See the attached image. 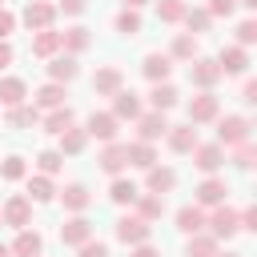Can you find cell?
<instances>
[{
    "label": "cell",
    "mask_w": 257,
    "mask_h": 257,
    "mask_svg": "<svg viewBox=\"0 0 257 257\" xmlns=\"http://www.w3.org/2000/svg\"><path fill=\"white\" fill-rule=\"evenodd\" d=\"M8 128H36L40 124V108L36 104H16V108H8Z\"/></svg>",
    "instance_id": "29"
},
{
    "label": "cell",
    "mask_w": 257,
    "mask_h": 257,
    "mask_svg": "<svg viewBox=\"0 0 257 257\" xmlns=\"http://www.w3.org/2000/svg\"><path fill=\"white\" fill-rule=\"evenodd\" d=\"M233 8H237V0H209V4H205V12H209L213 20H217V16H225V20H229V16H233Z\"/></svg>",
    "instance_id": "45"
},
{
    "label": "cell",
    "mask_w": 257,
    "mask_h": 257,
    "mask_svg": "<svg viewBox=\"0 0 257 257\" xmlns=\"http://www.w3.org/2000/svg\"><path fill=\"white\" fill-rule=\"evenodd\" d=\"M241 8H249V12H257V0H237Z\"/></svg>",
    "instance_id": "54"
},
{
    "label": "cell",
    "mask_w": 257,
    "mask_h": 257,
    "mask_svg": "<svg viewBox=\"0 0 257 257\" xmlns=\"http://www.w3.org/2000/svg\"><path fill=\"white\" fill-rule=\"evenodd\" d=\"M149 237H153V225L141 221L137 213H124V217L116 221V241H120V245H145Z\"/></svg>",
    "instance_id": "6"
},
{
    "label": "cell",
    "mask_w": 257,
    "mask_h": 257,
    "mask_svg": "<svg viewBox=\"0 0 257 257\" xmlns=\"http://www.w3.org/2000/svg\"><path fill=\"white\" fill-rule=\"evenodd\" d=\"M120 4H124V8H133V12H137V8H145V4H149V0H120Z\"/></svg>",
    "instance_id": "53"
},
{
    "label": "cell",
    "mask_w": 257,
    "mask_h": 257,
    "mask_svg": "<svg viewBox=\"0 0 257 257\" xmlns=\"http://www.w3.org/2000/svg\"><path fill=\"white\" fill-rule=\"evenodd\" d=\"M0 257H12V249H8V245H0Z\"/></svg>",
    "instance_id": "55"
},
{
    "label": "cell",
    "mask_w": 257,
    "mask_h": 257,
    "mask_svg": "<svg viewBox=\"0 0 257 257\" xmlns=\"http://www.w3.org/2000/svg\"><path fill=\"white\" fill-rule=\"evenodd\" d=\"M133 205H137V217H141V221H149V225L165 213V197H153V193H141Z\"/></svg>",
    "instance_id": "36"
},
{
    "label": "cell",
    "mask_w": 257,
    "mask_h": 257,
    "mask_svg": "<svg viewBox=\"0 0 257 257\" xmlns=\"http://www.w3.org/2000/svg\"><path fill=\"white\" fill-rule=\"evenodd\" d=\"M169 133V120H165V112H141L137 116V141H145V145H157L161 137Z\"/></svg>",
    "instance_id": "9"
},
{
    "label": "cell",
    "mask_w": 257,
    "mask_h": 257,
    "mask_svg": "<svg viewBox=\"0 0 257 257\" xmlns=\"http://www.w3.org/2000/svg\"><path fill=\"white\" fill-rule=\"evenodd\" d=\"M181 24L189 28V36H201V32H209V28H213V16H209L205 8H185Z\"/></svg>",
    "instance_id": "37"
},
{
    "label": "cell",
    "mask_w": 257,
    "mask_h": 257,
    "mask_svg": "<svg viewBox=\"0 0 257 257\" xmlns=\"http://www.w3.org/2000/svg\"><path fill=\"white\" fill-rule=\"evenodd\" d=\"M112 24H116L120 36H141V12H133V8H120Z\"/></svg>",
    "instance_id": "40"
},
{
    "label": "cell",
    "mask_w": 257,
    "mask_h": 257,
    "mask_svg": "<svg viewBox=\"0 0 257 257\" xmlns=\"http://www.w3.org/2000/svg\"><path fill=\"white\" fill-rule=\"evenodd\" d=\"M249 116H237V112H229V116H217V145L221 149H237V145H245L249 141Z\"/></svg>",
    "instance_id": "1"
},
{
    "label": "cell",
    "mask_w": 257,
    "mask_h": 257,
    "mask_svg": "<svg viewBox=\"0 0 257 257\" xmlns=\"http://www.w3.org/2000/svg\"><path fill=\"white\" fill-rule=\"evenodd\" d=\"M237 221H241V229H249V233H257V209L249 205L245 213H237Z\"/></svg>",
    "instance_id": "49"
},
{
    "label": "cell",
    "mask_w": 257,
    "mask_h": 257,
    "mask_svg": "<svg viewBox=\"0 0 257 257\" xmlns=\"http://www.w3.org/2000/svg\"><path fill=\"white\" fill-rule=\"evenodd\" d=\"M40 257H44V253H40Z\"/></svg>",
    "instance_id": "59"
},
{
    "label": "cell",
    "mask_w": 257,
    "mask_h": 257,
    "mask_svg": "<svg viewBox=\"0 0 257 257\" xmlns=\"http://www.w3.org/2000/svg\"><path fill=\"white\" fill-rule=\"evenodd\" d=\"M193 56H197V36L177 32L173 36V48H169V60H193Z\"/></svg>",
    "instance_id": "38"
},
{
    "label": "cell",
    "mask_w": 257,
    "mask_h": 257,
    "mask_svg": "<svg viewBox=\"0 0 257 257\" xmlns=\"http://www.w3.org/2000/svg\"><path fill=\"white\" fill-rule=\"evenodd\" d=\"M36 169H40L44 177H56V173L64 169V157H60L56 149H44V153H36Z\"/></svg>",
    "instance_id": "41"
},
{
    "label": "cell",
    "mask_w": 257,
    "mask_h": 257,
    "mask_svg": "<svg viewBox=\"0 0 257 257\" xmlns=\"http://www.w3.org/2000/svg\"><path fill=\"white\" fill-rule=\"evenodd\" d=\"M0 217H4V225H12V229H28V225H32V201H28L24 193H12V197L4 201V209H0Z\"/></svg>",
    "instance_id": "7"
},
{
    "label": "cell",
    "mask_w": 257,
    "mask_h": 257,
    "mask_svg": "<svg viewBox=\"0 0 257 257\" xmlns=\"http://www.w3.org/2000/svg\"><path fill=\"white\" fill-rule=\"evenodd\" d=\"M28 201H36V205H48L52 197H56V185H52V177H44V173H36V177H28V193H24Z\"/></svg>",
    "instance_id": "30"
},
{
    "label": "cell",
    "mask_w": 257,
    "mask_h": 257,
    "mask_svg": "<svg viewBox=\"0 0 257 257\" xmlns=\"http://www.w3.org/2000/svg\"><path fill=\"white\" fill-rule=\"evenodd\" d=\"M72 124H76V112H72L68 104H60V108H52L48 116H40V128H44V133H52V137H60V133H64V128H72Z\"/></svg>",
    "instance_id": "27"
},
{
    "label": "cell",
    "mask_w": 257,
    "mask_h": 257,
    "mask_svg": "<svg viewBox=\"0 0 257 257\" xmlns=\"http://www.w3.org/2000/svg\"><path fill=\"white\" fill-rule=\"evenodd\" d=\"M193 165H197L205 177H217V169L225 165V149H221L217 141H213V145H197V149H193Z\"/></svg>",
    "instance_id": "16"
},
{
    "label": "cell",
    "mask_w": 257,
    "mask_h": 257,
    "mask_svg": "<svg viewBox=\"0 0 257 257\" xmlns=\"http://www.w3.org/2000/svg\"><path fill=\"white\" fill-rule=\"evenodd\" d=\"M0 225H4V217H0Z\"/></svg>",
    "instance_id": "57"
},
{
    "label": "cell",
    "mask_w": 257,
    "mask_h": 257,
    "mask_svg": "<svg viewBox=\"0 0 257 257\" xmlns=\"http://www.w3.org/2000/svg\"><path fill=\"white\" fill-rule=\"evenodd\" d=\"M88 48H92V32H88L84 24H72V28H64V32H60V52L80 56V52H88Z\"/></svg>",
    "instance_id": "17"
},
{
    "label": "cell",
    "mask_w": 257,
    "mask_h": 257,
    "mask_svg": "<svg viewBox=\"0 0 257 257\" xmlns=\"http://www.w3.org/2000/svg\"><path fill=\"white\" fill-rule=\"evenodd\" d=\"M84 145H88V133L72 124V128L60 133V149H56V153H60V157H76V153H84Z\"/></svg>",
    "instance_id": "31"
},
{
    "label": "cell",
    "mask_w": 257,
    "mask_h": 257,
    "mask_svg": "<svg viewBox=\"0 0 257 257\" xmlns=\"http://www.w3.org/2000/svg\"><path fill=\"white\" fill-rule=\"evenodd\" d=\"M84 133L108 145V141H116V133H120V120H116L112 112H88V124H84Z\"/></svg>",
    "instance_id": "15"
},
{
    "label": "cell",
    "mask_w": 257,
    "mask_h": 257,
    "mask_svg": "<svg viewBox=\"0 0 257 257\" xmlns=\"http://www.w3.org/2000/svg\"><path fill=\"white\" fill-rule=\"evenodd\" d=\"M80 76V64H76V56H68V52H56L52 60H48V80L52 84H68V80H76Z\"/></svg>",
    "instance_id": "18"
},
{
    "label": "cell",
    "mask_w": 257,
    "mask_h": 257,
    "mask_svg": "<svg viewBox=\"0 0 257 257\" xmlns=\"http://www.w3.org/2000/svg\"><path fill=\"white\" fill-rule=\"evenodd\" d=\"M112 116H116V120H137V116H141V96H137L133 88H120V92L112 96Z\"/></svg>",
    "instance_id": "23"
},
{
    "label": "cell",
    "mask_w": 257,
    "mask_h": 257,
    "mask_svg": "<svg viewBox=\"0 0 257 257\" xmlns=\"http://www.w3.org/2000/svg\"><path fill=\"white\" fill-rule=\"evenodd\" d=\"M12 32H16V16H12L8 8H0V40H8Z\"/></svg>",
    "instance_id": "48"
},
{
    "label": "cell",
    "mask_w": 257,
    "mask_h": 257,
    "mask_svg": "<svg viewBox=\"0 0 257 257\" xmlns=\"http://www.w3.org/2000/svg\"><path fill=\"white\" fill-rule=\"evenodd\" d=\"M241 100H245V104H257V80H245V88H241Z\"/></svg>",
    "instance_id": "52"
},
{
    "label": "cell",
    "mask_w": 257,
    "mask_h": 257,
    "mask_svg": "<svg viewBox=\"0 0 257 257\" xmlns=\"http://www.w3.org/2000/svg\"><path fill=\"white\" fill-rule=\"evenodd\" d=\"M233 165H237L241 173H249V169L257 165V149H253L249 141H245V145H237V149H233Z\"/></svg>",
    "instance_id": "43"
},
{
    "label": "cell",
    "mask_w": 257,
    "mask_h": 257,
    "mask_svg": "<svg viewBox=\"0 0 257 257\" xmlns=\"http://www.w3.org/2000/svg\"><path fill=\"white\" fill-rule=\"evenodd\" d=\"M217 80H221V68H217L213 56H193V60H189V84H193V88L213 92Z\"/></svg>",
    "instance_id": "3"
},
{
    "label": "cell",
    "mask_w": 257,
    "mask_h": 257,
    "mask_svg": "<svg viewBox=\"0 0 257 257\" xmlns=\"http://www.w3.org/2000/svg\"><path fill=\"white\" fill-rule=\"evenodd\" d=\"M60 241L72 245V249H80L84 241H92V221H88L84 213H72V217L60 225Z\"/></svg>",
    "instance_id": "11"
},
{
    "label": "cell",
    "mask_w": 257,
    "mask_h": 257,
    "mask_svg": "<svg viewBox=\"0 0 257 257\" xmlns=\"http://www.w3.org/2000/svg\"><path fill=\"white\" fill-rule=\"evenodd\" d=\"M217 253H221V241H213L209 233H193L185 245V257H217Z\"/></svg>",
    "instance_id": "34"
},
{
    "label": "cell",
    "mask_w": 257,
    "mask_h": 257,
    "mask_svg": "<svg viewBox=\"0 0 257 257\" xmlns=\"http://www.w3.org/2000/svg\"><path fill=\"white\" fill-rule=\"evenodd\" d=\"M181 96H177V88L169 84V80H161V84H153V92H149V104H153V112H165V108H173Z\"/></svg>",
    "instance_id": "35"
},
{
    "label": "cell",
    "mask_w": 257,
    "mask_h": 257,
    "mask_svg": "<svg viewBox=\"0 0 257 257\" xmlns=\"http://www.w3.org/2000/svg\"><path fill=\"white\" fill-rule=\"evenodd\" d=\"M120 88H124V72H120L116 64H104V68L92 72V92H96V96H116Z\"/></svg>",
    "instance_id": "12"
},
{
    "label": "cell",
    "mask_w": 257,
    "mask_h": 257,
    "mask_svg": "<svg viewBox=\"0 0 257 257\" xmlns=\"http://www.w3.org/2000/svg\"><path fill=\"white\" fill-rule=\"evenodd\" d=\"M141 197V189L133 185V181H124V177H112V185H108V201L112 205H128L133 209V201Z\"/></svg>",
    "instance_id": "33"
},
{
    "label": "cell",
    "mask_w": 257,
    "mask_h": 257,
    "mask_svg": "<svg viewBox=\"0 0 257 257\" xmlns=\"http://www.w3.org/2000/svg\"><path fill=\"white\" fill-rule=\"evenodd\" d=\"M205 229H209V237H213V241H229V237H237V233H241L237 209H229V205H217L213 213H205Z\"/></svg>",
    "instance_id": "2"
},
{
    "label": "cell",
    "mask_w": 257,
    "mask_h": 257,
    "mask_svg": "<svg viewBox=\"0 0 257 257\" xmlns=\"http://www.w3.org/2000/svg\"><path fill=\"white\" fill-rule=\"evenodd\" d=\"M84 8H88V0H60L56 4V12H64V16H80Z\"/></svg>",
    "instance_id": "47"
},
{
    "label": "cell",
    "mask_w": 257,
    "mask_h": 257,
    "mask_svg": "<svg viewBox=\"0 0 257 257\" xmlns=\"http://www.w3.org/2000/svg\"><path fill=\"white\" fill-rule=\"evenodd\" d=\"M76 257H108V245H104V241H84V245L76 249Z\"/></svg>",
    "instance_id": "46"
},
{
    "label": "cell",
    "mask_w": 257,
    "mask_h": 257,
    "mask_svg": "<svg viewBox=\"0 0 257 257\" xmlns=\"http://www.w3.org/2000/svg\"><path fill=\"white\" fill-rule=\"evenodd\" d=\"M193 193H197V201H193V205H201V209H217V205H225L229 185H225L221 177H205V181H201Z\"/></svg>",
    "instance_id": "10"
},
{
    "label": "cell",
    "mask_w": 257,
    "mask_h": 257,
    "mask_svg": "<svg viewBox=\"0 0 257 257\" xmlns=\"http://www.w3.org/2000/svg\"><path fill=\"white\" fill-rule=\"evenodd\" d=\"M217 68H221V76H245L249 72V52L241 44H229V48L217 52Z\"/></svg>",
    "instance_id": "8"
},
{
    "label": "cell",
    "mask_w": 257,
    "mask_h": 257,
    "mask_svg": "<svg viewBox=\"0 0 257 257\" xmlns=\"http://www.w3.org/2000/svg\"><path fill=\"white\" fill-rule=\"evenodd\" d=\"M64 96H68V92H64V84H52V80H48V84H40V88L32 92V104H36V108H44V112H52V108H60V104H64Z\"/></svg>",
    "instance_id": "26"
},
{
    "label": "cell",
    "mask_w": 257,
    "mask_h": 257,
    "mask_svg": "<svg viewBox=\"0 0 257 257\" xmlns=\"http://www.w3.org/2000/svg\"><path fill=\"white\" fill-rule=\"evenodd\" d=\"M185 112H189V124H209V120L221 116V96L217 92H197Z\"/></svg>",
    "instance_id": "5"
},
{
    "label": "cell",
    "mask_w": 257,
    "mask_h": 257,
    "mask_svg": "<svg viewBox=\"0 0 257 257\" xmlns=\"http://www.w3.org/2000/svg\"><path fill=\"white\" fill-rule=\"evenodd\" d=\"M237 44H241V48L257 44V20H241V24H237Z\"/></svg>",
    "instance_id": "44"
},
{
    "label": "cell",
    "mask_w": 257,
    "mask_h": 257,
    "mask_svg": "<svg viewBox=\"0 0 257 257\" xmlns=\"http://www.w3.org/2000/svg\"><path fill=\"white\" fill-rule=\"evenodd\" d=\"M128 257H161V249L145 241V245H133V253H128Z\"/></svg>",
    "instance_id": "50"
},
{
    "label": "cell",
    "mask_w": 257,
    "mask_h": 257,
    "mask_svg": "<svg viewBox=\"0 0 257 257\" xmlns=\"http://www.w3.org/2000/svg\"><path fill=\"white\" fill-rule=\"evenodd\" d=\"M8 249H12V257H40L44 253V237L28 225V229H16V241Z\"/></svg>",
    "instance_id": "20"
},
{
    "label": "cell",
    "mask_w": 257,
    "mask_h": 257,
    "mask_svg": "<svg viewBox=\"0 0 257 257\" xmlns=\"http://www.w3.org/2000/svg\"><path fill=\"white\" fill-rule=\"evenodd\" d=\"M0 8H4V0H0Z\"/></svg>",
    "instance_id": "58"
},
{
    "label": "cell",
    "mask_w": 257,
    "mask_h": 257,
    "mask_svg": "<svg viewBox=\"0 0 257 257\" xmlns=\"http://www.w3.org/2000/svg\"><path fill=\"white\" fill-rule=\"evenodd\" d=\"M60 205L68 209V213H84L88 205H92V193H88V185H80V181H72V185H64L60 193Z\"/></svg>",
    "instance_id": "21"
},
{
    "label": "cell",
    "mask_w": 257,
    "mask_h": 257,
    "mask_svg": "<svg viewBox=\"0 0 257 257\" xmlns=\"http://www.w3.org/2000/svg\"><path fill=\"white\" fill-rule=\"evenodd\" d=\"M141 72H145V80H153V84L169 80V72H173L169 52H149V56H145V64H141Z\"/></svg>",
    "instance_id": "22"
},
{
    "label": "cell",
    "mask_w": 257,
    "mask_h": 257,
    "mask_svg": "<svg viewBox=\"0 0 257 257\" xmlns=\"http://www.w3.org/2000/svg\"><path fill=\"white\" fill-rule=\"evenodd\" d=\"M217 257H245V253H233V249H229V253H217Z\"/></svg>",
    "instance_id": "56"
},
{
    "label": "cell",
    "mask_w": 257,
    "mask_h": 257,
    "mask_svg": "<svg viewBox=\"0 0 257 257\" xmlns=\"http://www.w3.org/2000/svg\"><path fill=\"white\" fill-rule=\"evenodd\" d=\"M177 229H181L185 237L205 233V209H201V205H181V209H177Z\"/></svg>",
    "instance_id": "24"
},
{
    "label": "cell",
    "mask_w": 257,
    "mask_h": 257,
    "mask_svg": "<svg viewBox=\"0 0 257 257\" xmlns=\"http://www.w3.org/2000/svg\"><path fill=\"white\" fill-rule=\"evenodd\" d=\"M124 153H128V165H133V169H153V165H157V149L145 145V141L124 145Z\"/></svg>",
    "instance_id": "32"
},
{
    "label": "cell",
    "mask_w": 257,
    "mask_h": 257,
    "mask_svg": "<svg viewBox=\"0 0 257 257\" xmlns=\"http://www.w3.org/2000/svg\"><path fill=\"white\" fill-rule=\"evenodd\" d=\"M12 60H16V52H12V44H8V40H0V72H4V68L12 64Z\"/></svg>",
    "instance_id": "51"
},
{
    "label": "cell",
    "mask_w": 257,
    "mask_h": 257,
    "mask_svg": "<svg viewBox=\"0 0 257 257\" xmlns=\"http://www.w3.org/2000/svg\"><path fill=\"white\" fill-rule=\"evenodd\" d=\"M24 100H28V84L20 76H0V104L4 108H16Z\"/></svg>",
    "instance_id": "25"
},
{
    "label": "cell",
    "mask_w": 257,
    "mask_h": 257,
    "mask_svg": "<svg viewBox=\"0 0 257 257\" xmlns=\"http://www.w3.org/2000/svg\"><path fill=\"white\" fill-rule=\"evenodd\" d=\"M20 20H24L28 32H44V28H52V20H56V4H52V0H28L24 12H20Z\"/></svg>",
    "instance_id": "4"
},
{
    "label": "cell",
    "mask_w": 257,
    "mask_h": 257,
    "mask_svg": "<svg viewBox=\"0 0 257 257\" xmlns=\"http://www.w3.org/2000/svg\"><path fill=\"white\" fill-rule=\"evenodd\" d=\"M173 189H177V173H173L169 165H153V169H145V193L165 197V193H173Z\"/></svg>",
    "instance_id": "14"
},
{
    "label": "cell",
    "mask_w": 257,
    "mask_h": 257,
    "mask_svg": "<svg viewBox=\"0 0 257 257\" xmlns=\"http://www.w3.org/2000/svg\"><path fill=\"white\" fill-rule=\"evenodd\" d=\"M56 52H60V32H56V28H44V32H36V36H32V56L52 60Z\"/></svg>",
    "instance_id": "28"
},
{
    "label": "cell",
    "mask_w": 257,
    "mask_h": 257,
    "mask_svg": "<svg viewBox=\"0 0 257 257\" xmlns=\"http://www.w3.org/2000/svg\"><path fill=\"white\" fill-rule=\"evenodd\" d=\"M165 141H169V149L173 153H193L201 141H197V124H169V133H165Z\"/></svg>",
    "instance_id": "19"
},
{
    "label": "cell",
    "mask_w": 257,
    "mask_h": 257,
    "mask_svg": "<svg viewBox=\"0 0 257 257\" xmlns=\"http://www.w3.org/2000/svg\"><path fill=\"white\" fill-rule=\"evenodd\" d=\"M185 0H157V20L161 24H181V16H185Z\"/></svg>",
    "instance_id": "39"
},
{
    "label": "cell",
    "mask_w": 257,
    "mask_h": 257,
    "mask_svg": "<svg viewBox=\"0 0 257 257\" xmlns=\"http://www.w3.org/2000/svg\"><path fill=\"white\" fill-rule=\"evenodd\" d=\"M0 177H4V181H24V177H28L24 157H4V161H0Z\"/></svg>",
    "instance_id": "42"
},
{
    "label": "cell",
    "mask_w": 257,
    "mask_h": 257,
    "mask_svg": "<svg viewBox=\"0 0 257 257\" xmlns=\"http://www.w3.org/2000/svg\"><path fill=\"white\" fill-rule=\"evenodd\" d=\"M96 165H100V173H108V177H120V173L128 169V153H124V145H120V141H108V145L100 149Z\"/></svg>",
    "instance_id": "13"
}]
</instances>
